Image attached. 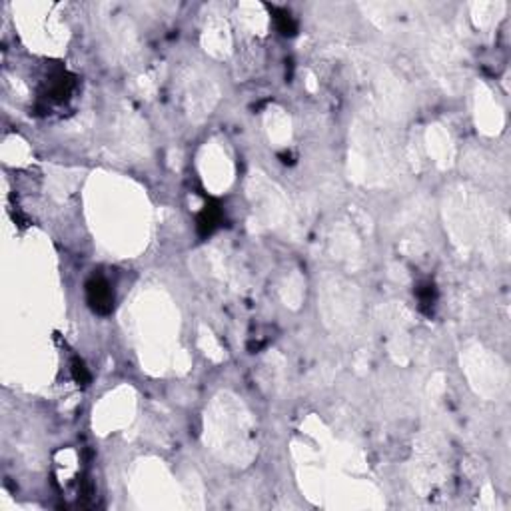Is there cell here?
Here are the masks:
<instances>
[{"mask_svg": "<svg viewBox=\"0 0 511 511\" xmlns=\"http://www.w3.org/2000/svg\"><path fill=\"white\" fill-rule=\"evenodd\" d=\"M86 302L94 314L108 315L114 310V292L102 276H94L86 282Z\"/></svg>", "mask_w": 511, "mask_h": 511, "instance_id": "cell-1", "label": "cell"}, {"mask_svg": "<svg viewBox=\"0 0 511 511\" xmlns=\"http://www.w3.org/2000/svg\"><path fill=\"white\" fill-rule=\"evenodd\" d=\"M72 90H74V78L70 77L68 72H64V70H58L48 80L46 99L52 100V102H66V100L70 99Z\"/></svg>", "mask_w": 511, "mask_h": 511, "instance_id": "cell-3", "label": "cell"}, {"mask_svg": "<svg viewBox=\"0 0 511 511\" xmlns=\"http://www.w3.org/2000/svg\"><path fill=\"white\" fill-rule=\"evenodd\" d=\"M415 298L420 302V310L424 314L432 315L434 314L435 302H437V288L434 282H422L415 288Z\"/></svg>", "mask_w": 511, "mask_h": 511, "instance_id": "cell-4", "label": "cell"}, {"mask_svg": "<svg viewBox=\"0 0 511 511\" xmlns=\"http://www.w3.org/2000/svg\"><path fill=\"white\" fill-rule=\"evenodd\" d=\"M222 220H224V212H222L220 202H218V200H208L206 206L202 208V212L198 214V220H196L198 234H200L202 238L212 236V234L218 230V226L222 224Z\"/></svg>", "mask_w": 511, "mask_h": 511, "instance_id": "cell-2", "label": "cell"}, {"mask_svg": "<svg viewBox=\"0 0 511 511\" xmlns=\"http://www.w3.org/2000/svg\"><path fill=\"white\" fill-rule=\"evenodd\" d=\"M70 371H72V378H74V381H77L78 386H86L88 381H90V371H88L86 364H84L80 358L72 359Z\"/></svg>", "mask_w": 511, "mask_h": 511, "instance_id": "cell-6", "label": "cell"}, {"mask_svg": "<svg viewBox=\"0 0 511 511\" xmlns=\"http://www.w3.org/2000/svg\"><path fill=\"white\" fill-rule=\"evenodd\" d=\"M272 11L274 22H276V28L280 30V34L283 36H294L298 33V24H296L294 16L290 14V11L286 9H278V6H270Z\"/></svg>", "mask_w": 511, "mask_h": 511, "instance_id": "cell-5", "label": "cell"}]
</instances>
